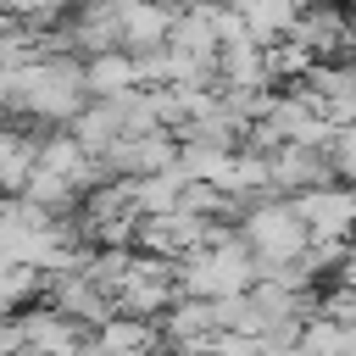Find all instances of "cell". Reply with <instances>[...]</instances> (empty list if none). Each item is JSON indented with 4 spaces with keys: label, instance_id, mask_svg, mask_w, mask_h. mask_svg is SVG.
Instances as JSON below:
<instances>
[{
    "label": "cell",
    "instance_id": "6da1fadb",
    "mask_svg": "<svg viewBox=\"0 0 356 356\" xmlns=\"http://www.w3.org/2000/svg\"><path fill=\"white\" fill-rule=\"evenodd\" d=\"M78 72H83V95H95V100H117V95L139 89V78H134V56H128V50L89 56Z\"/></svg>",
    "mask_w": 356,
    "mask_h": 356
},
{
    "label": "cell",
    "instance_id": "7a4b0ae2",
    "mask_svg": "<svg viewBox=\"0 0 356 356\" xmlns=\"http://www.w3.org/2000/svg\"><path fill=\"white\" fill-rule=\"evenodd\" d=\"M50 300H56V312L83 317V323H106V317H111L106 289H100V284H89L83 273H61V278L50 284Z\"/></svg>",
    "mask_w": 356,
    "mask_h": 356
},
{
    "label": "cell",
    "instance_id": "3957f363",
    "mask_svg": "<svg viewBox=\"0 0 356 356\" xmlns=\"http://www.w3.org/2000/svg\"><path fill=\"white\" fill-rule=\"evenodd\" d=\"M145 356L150 350V328L145 323H134V317H122V323H111L106 317V334H100V356Z\"/></svg>",
    "mask_w": 356,
    "mask_h": 356
},
{
    "label": "cell",
    "instance_id": "277c9868",
    "mask_svg": "<svg viewBox=\"0 0 356 356\" xmlns=\"http://www.w3.org/2000/svg\"><path fill=\"white\" fill-rule=\"evenodd\" d=\"M217 323H211V300H184L172 317H167V334L172 339H200V334H211Z\"/></svg>",
    "mask_w": 356,
    "mask_h": 356
},
{
    "label": "cell",
    "instance_id": "5b68a950",
    "mask_svg": "<svg viewBox=\"0 0 356 356\" xmlns=\"http://www.w3.org/2000/svg\"><path fill=\"white\" fill-rule=\"evenodd\" d=\"M328 167L339 172V178H350L356 184V122H345V128H334V139H328Z\"/></svg>",
    "mask_w": 356,
    "mask_h": 356
}]
</instances>
